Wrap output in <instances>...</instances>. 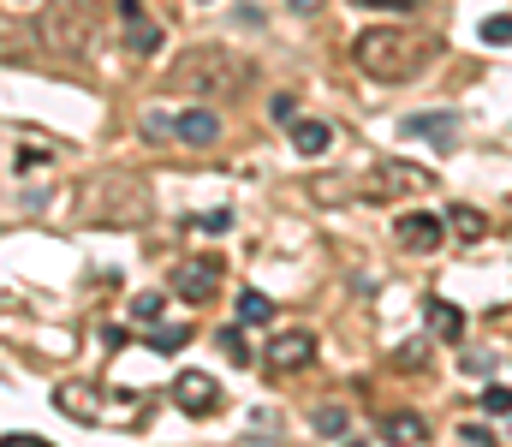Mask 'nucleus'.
<instances>
[{
    "instance_id": "f257e3e1",
    "label": "nucleus",
    "mask_w": 512,
    "mask_h": 447,
    "mask_svg": "<svg viewBox=\"0 0 512 447\" xmlns=\"http://www.w3.org/2000/svg\"><path fill=\"white\" fill-rule=\"evenodd\" d=\"M155 215V197H149V179L131 173V167H102L78 185V221L84 227H143Z\"/></svg>"
},
{
    "instance_id": "f03ea898",
    "label": "nucleus",
    "mask_w": 512,
    "mask_h": 447,
    "mask_svg": "<svg viewBox=\"0 0 512 447\" xmlns=\"http://www.w3.org/2000/svg\"><path fill=\"white\" fill-rule=\"evenodd\" d=\"M167 90H179V96H203V102H233V96L251 90V60L233 54V48L197 42V48H185V54L167 66Z\"/></svg>"
},
{
    "instance_id": "7ed1b4c3",
    "label": "nucleus",
    "mask_w": 512,
    "mask_h": 447,
    "mask_svg": "<svg viewBox=\"0 0 512 447\" xmlns=\"http://www.w3.org/2000/svg\"><path fill=\"white\" fill-rule=\"evenodd\" d=\"M429 54H435V42H429V36H417V30H399V24H376V30H364V36L352 42L358 72H364V78H376V84L423 78Z\"/></svg>"
},
{
    "instance_id": "20e7f679",
    "label": "nucleus",
    "mask_w": 512,
    "mask_h": 447,
    "mask_svg": "<svg viewBox=\"0 0 512 447\" xmlns=\"http://www.w3.org/2000/svg\"><path fill=\"white\" fill-rule=\"evenodd\" d=\"M429 185H435L429 167H411V161H376L364 179H316L310 197H370V203H382V197H405V191H429Z\"/></svg>"
},
{
    "instance_id": "39448f33",
    "label": "nucleus",
    "mask_w": 512,
    "mask_h": 447,
    "mask_svg": "<svg viewBox=\"0 0 512 447\" xmlns=\"http://www.w3.org/2000/svg\"><path fill=\"white\" fill-rule=\"evenodd\" d=\"M96 6L90 0H48V12H42V48L48 54H60V60H84L90 48H96Z\"/></svg>"
},
{
    "instance_id": "423d86ee",
    "label": "nucleus",
    "mask_w": 512,
    "mask_h": 447,
    "mask_svg": "<svg viewBox=\"0 0 512 447\" xmlns=\"http://www.w3.org/2000/svg\"><path fill=\"white\" fill-rule=\"evenodd\" d=\"M262 364H268L274 376L310 370V364H316V334H304V328H286V334H274V340L262 346Z\"/></svg>"
},
{
    "instance_id": "0eeeda50",
    "label": "nucleus",
    "mask_w": 512,
    "mask_h": 447,
    "mask_svg": "<svg viewBox=\"0 0 512 447\" xmlns=\"http://www.w3.org/2000/svg\"><path fill=\"white\" fill-rule=\"evenodd\" d=\"M173 406H179L185 418H209V412H221V382L203 376V370H179V382H173Z\"/></svg>"
},
{
    "instance_id": "6e6552de",
    "label": "nucleus",
    "mask_w": 512,
    "mask_h": 447,
    "mask_svg": "<svg viewBox=\"0 0 512 447\" xmlns=\"http://www.w3.org/2000/svg\"><path fill=\"white\" fill-rule=\"evenodd\" d=\"M215 287H221V257H215V251H209V257H191V263L173 269V293L191 298V304L215 298Z\"/></svg>"
},
{
    "instance_id": "1a4fd4ad",
    "label": "nucleus",
    "mask_w": 512,
    "mask_h": 447,
    "mask_svg": "<svg viewBox=\"0 0 512 447\" xmlns=\"http://www.w3.org/2000/svg\"><path fill=\"white\" fill-rule=\"evenodd\" d=\"M393 239H399V251L429 257V251H441V221H435V215H423V209H405V215L393 221Z\"/></svg>"
},
{
    "instance_id": "9d476101",
    "label": "nucleus",
    "mask_w": 512,
    "mask_h": 447,
    "mask_svg": "<svg viewBox=\"0 0 512 447\" xmlns=\"http://www.w3.org/2000/svg\"><path fill=\"white\" fill-rule=\"evenodd\" d=\"M54 406H60L66 418H78V424H108V418H114V406H102L90 382H60V388H54Z\"/></svg>"
},
{
    "instance_id": "9b49d317",
    "label": "nucleus",
    "mask_w": 512,
    "mask_h": 447,
    "mask_svg": "<svg viewBox=\"0 0 512 447\" xmlns=\"http://www.w3.org/2000/svg\"><path fill=\"white\" fill-rule=\"evenodd\" d=\"M114 12H120V24H126V48L131 54H155V48H161V24H149L143 0H114Z\"/></svg>"
},
{
    "instance_id": "f8f14e48",
    "label": "nucleus",
    "mask_w": 512,
    "mask_h": 447,
    "mask_svg": "<svg viewBox=\"0 0 512 447\" xmlns=\"http://www.w3.org/2000/svg\"><path fill=\"white\" fill-rule=\"evenodd\" d=\"M173 132H179L185 144L209 149V144H215V138H221V120H215V108H185V114L173 120Z\"/></svg>"
},
{
    "instance_id": "ddd939ff",
    "label": "nucleus",
    "mask_w": 512,
    "mask_h": 447,
    "mask_svg": "<svg viewBox=\"0 0 512 447\" xmlns=\"http://www.w3.org/2000/svg\"><path fill=\"white\" fill-rule=\"evenodd\" d=\"M423 310H429V328H435V340L459 346V334H465V310H459V304H447V298H429Z\"/></svg>"
},
{
    "instance_id": "4468645a",
    "label": "nucleus",
    "mask_w": 512,
    "mask_h": 447,
    "mask_svg": "<svg viewBox=\"0 0 512 447\" xmlns=\"http://www.w3.org/2000/svg\"><path fill=\"white\" fill-rule=\"evenodd\" d=\"M382 436H387V442L417 447V442H429V424H423L417 412H387V418H382Z\"/></svg>"
},
{
    "instance_id": "2eb2a0df",
    "label": "nucleus",
    "mask_w": 512,
    "mask_h": 447,
    "mask_svg": "<svg viewBox=\"0 0 512 447\" xmlns=\"http://www.w3.org/2000/svg\"><path fill=\"white\" fill-rule=\"evenodd\" d=\"M328 144H334V132H328L322 120H292V149H298V155H322Z\"/></svg>"
},
{
    "instance_id": "dca6fc26",
    "label": "nucleus",
    "mask_w": 512,
    "mask_h": 447,
    "mask_svg": "<svg viewBox=\"0 0 512 447\" xmlns=\"http://www.w3.org/2000/svg\"><path fill=\"white\" fill-rule=\"evenodd\" d=\"M399 132L405 138H453V114H411Z\"/></svg>"
},
{
    "instance_id": "f3484780",
    "label": "nucleus",
    "mask_w": 512,
    "mask_h": 447,
    "mask_svg": "<svg viewBox=\"0 0 512 447\" xmlns=\"http://www.w3.org/2000/svg\"><path fill=\"white\" fill-rule=\"evenodd\" d=\"M185 340H191V322H161V328H149V352H161V358L179 352Z\"/></svg>"
},
{
    "instance_id": "a211bd4d",
    "label": "nucleus",
    "mask_w": 512,
    "mask_h": 447,
    "mask_svg": "<svg viewBox=\"0 0 512 447\" xmlns=\"http://www.w3.org/2000/svg\"><path fill=\"white\" fill-rule=\"evenodd\" d=\"M268 316H274V298H262L256 287H245V293H239V322L256 328V322H268Z\"/></svg>"
},
{
    "instance_id": "6ab92c4d",
    "label": "nucleus",
    "mask_w": 512,
    "mask_h": 447,
    "mask_svg": "<svg viewBox=\"0 0 512 447\" xmlns=\"http://www.w3.org/2000/svg\"><path fill=\"white\" fill-rule=\"evenodd\" d=\"M483 412H489V418H512V388L507 382H489V388H483Z\"/></svg>"
},
{
    "instance_id": "aec40b11",
    "label": "nucleus",
    "mask_w": 512,
    "mask_h": 447,
    "mask_svg": "<svg viewBox=\"0 0 512 447\" xmlns=\"http://www.w3.org/2000/svg\"><path fill=\"white\" fill-rule=\"evenodd\" d=\"M453 227H459L465 239H483V233H489V221H483L477 209H465V203H453Z\"/></svg>"
},
{
    "instance_id": "412c9836",
    "label": "nucleus",
    "mask_w": 512,
    "mask_h": 447,
    "mask_svg": "<svg viewBox=\"0 0 512 447\" xmlns=\"http://www.w3.org/2000/svg\"><path fill=\"white\" fill-rule=\"evenodd\" d=\"M221 352H227L233 364H251V346H245V322H239V328H221Z\"/></svg>"
},
{
    "instance_id": "4be33fe9",
    "label": "nucleus",
    "mask_w": 512,
    "mask_h": 447,
    "mask_svg": "<svg viewBox=\"0 0 512 447\" xmlns=\"http://www.w3.org/2000/svg\"><path fill=\"white\" fill-rule=\"evenodd\" d=\"M310 424H316V430H322V436H346V430H352V418H346V412H340V406H322V412H316V418H310Z\"/></svg>"
},
{
    "instance_id": "5701e85b",
    "label": "nucleus",
    "mask_w": 512,
    "mask_h": 447,
    "mask_svg": "<svg viewBox=\"0 0 512 447\" xmlns=\"http://www.w3.org/2000/svg\"><path fill=\"white\" fill-rule=\"evenodd\" d=\"M483 42L507 48V42H512V12H495V18H483Z\"/></svg>"
},
{
    "instance_id": "b1692460",
    "label": "nucleus",
    "mask_w": 512,
    "mask_h": 447,
    "mask_svg": "<svg viewBox=\"0 0 512 447\" xmlns=\"http://www.w3.org/2000/svg\"><path fill=\"white\" fill-rule=\"evenodd\" d=\"M131 316H137V322H155V316H161V293H137L131 298Z\"/></svg>"
},
{
    "instance_id": "393cba45",
    "label": "nucleus",
    "mask_w": 512,
    "mask_h": 447,
    "mask_svg": "<svg viewBox=\"0 0 512 447\" xmlns=\"http://www.w3.org/2000/svg\"><path fill=\"white\" fill-rule=\"evenodd\" d=\"M268 120H274V126H292V120H298V102H292V96H274V102H268Z\"/></svg>"
},
{
    "instance_id": "a878e982",
    "label": "nucleus",
    "mask_w": 512,
    "mask_h": 447,
    "mask_svg": "<svg viewBox=\"0 0 512 447\" xmlns=\"http://www.w3.org/2000/svg\"><path fill=\"white\" fill-rule=\"evenodd\" d=\"M48 161V149H36V144H18V155H12V167L24 173V167H42Z\"/></svg>"
},
{
    "instance_id": "bb28decb",
    "label": "nucleus",
    "mask_w": 512,
    "mask_h": 447,
    "mask_svg": "<svg viewBox=\"0 0 512 447\" xmlns=\"http://www.w3.org/2000/svg\"><path fill=\"white\" fill-rule=\"evenodd\" d=\"M197 227H203V233H227L233 215H227V209H209V215H197Z\"/></svg>"
},
{
    "instance_id": "cd10ccee",
    "label": "nucleus",
    "mask_w": 512,
    "mask_h": 447,
    "mask_svg": "<svg viewBox=\"0 0 512 447\" xmlns=\"http://www.w3.org/2000/svg\"><path fill=\"white\" fill-rule=\"evenodd\" d=\"M393 364H399V370H417V364H423V346H417V340H405V346L393 352Z\"/></svg>"
},
{
    "instance_id": "c85d7f7f",
    "label": "nucleus",
    "mask_w": 512,
    "mask_h": 447,
    "mask_svg": "<svg viewBox=\"0 0 512 447\" xmlns=\"http://www.w3.org/2000/svg\"><path fill=\"white\" fill-rule=\"evenodd\" d=\"M459 442H471V447H483V442H489V424H465V430H459Z\"/></svg>"
},
{
    "instance_id": "c756f323",
    "label": "nucleus",
    "mask_w": 512,
    "mask_h": 447,
    "mask_svg": "<svg viewBox=\"0 0 512 447\" xmlns=\"http://www.w3.org/2000/svg\"><path fill=\"white\" fill-rule=\"evenodd\" d=\"M286 6H292V12H316L322 0H286Z\"/></svg>"
}]
</instances>
